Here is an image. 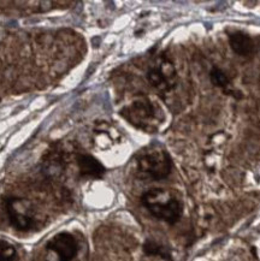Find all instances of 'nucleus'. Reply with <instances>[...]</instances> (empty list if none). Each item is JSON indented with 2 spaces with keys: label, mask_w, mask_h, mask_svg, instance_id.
<instances>
[{
  "label": "nucleus",
  "mask_w": 260,
  "mask_h": 261,
  "mask_svg": "<svg viewBox=\"0 0 260 261\" xmlns=\"http://www.w3.org/2000/svg\"><path fill=\"white\" fill-rule=\"evenodd\" d=\"M136 167L143 177L162 180L172 171V159L168 150L158 146H149L136 155Z\"/></svg>",
  "instance_id": "obj_3"
},
{
  "label": "nucleus",
  "mask_w": 260,
  "mask_h": 261,
  "mask_svg": "<svg viewBox=\"0 0 260 261\" xmlns=\"http://www.w3.org/2000/svg\"><path fill=\"white\" fill-rule=\"evenodd\" d=\"M3 203H4V211L10 225L17 231H32L38 225L34 206L27 199L9 196Z\"/></svg>",
  "instance_id": "obj_4"
},
{
  "label": "nucleus",
  "mask_w": 260,
  "mask_h": 261,
  "mask_svg": "<svg viewBox=\"0 0 260 261\" xmlns=\"http://www.w3.org/2000/svg\"><path fill=\"white\" fill-rule=\"evenodd\" d=\"M210 77H211V82L218 88L224 89L226 93H230L231 90L229 89L230 87V80L226 73L219 68H213L210 73Z\"/></svg>",
  "instance_id": "obj_10"
},
{
  "label": "nucleus",
  "mask_w": 260,
  "mask_h": 261,
  "mask_svg": "<svg viewBox=\"0 0 260 261\" xmlns=\"http://www.w3.org/2000/svg\"><path fill=\"white\" fill-rule=\"evenodd\" d=\"M121 115L132 125L143 132L153 133L162 123V111L147 96H138L122 109Z\"/></svg>",
  "instance_id": "obj_2"
},
{
  "label": "nucleus",
  "mask_w": 260,
  "mask_h": 261,
  "mask_svg": "<svg viewBox=\"0 0 260 261\" xmlns=\"http://www.w3.org/2000/svg\"><path fill=\"white\" fill-rule=\"evenodd\" d=\"M0 261H18V254L15 247L3 240H0Z\"/></svg>",
  "instance_id": "obj_11"
},
{
  "label": "nucleus",
  "mask_w": 260,
  "mask_h": 261,
  "mask_svg": "<svg viewBox=\"0 0 260 261\" xmlns=\"http://www.w3.org/2000/svg\"><path fill=\"white\" fill-rule=\"evenodd\" d=\"M76 164H77L80 176L85 178L100 179L106 172L104 165L94 156L87 153H79L76 155Z\"/></svg>",
  "instance_id": "obj_7"
},
{
  "label": "nucleus",
  "mask_w": 260,
  "mask_h": 261,
  "mask_svg": "<svg viewBox=\"0 0 260 261\" xmlns=\"http://www.w3.org/2000/svg\"><path fill=\"white\" fill-rule=\"evenodd\" d=\"M79 253V243L70 232H59L46 244L43 261H72Z\"/></svg>",
  "instance_id": "obj_5"
},
{
  "label": "nucleus",
  "mask_w": 260,
  "mask_h": 261,
  "mask_svg": "<svg viewBox=\"0 0 260 261\" xmlns=\"http://www.w3.org/2000/svg\"><path fill=\"white\" fill-rule=\"evenodd\" d=\"M142 249L143 253L148 256H158L162 257L163 260L172 261L171 249H170L168 246H165V244L158 242V241L155 240H146L142 246Z\"/></svg>",
  "instance_id": "obj_9"
},
{
  "label": "nucleus",
  "mask_w": 260,
  "mask_h": 261,
  "mask_svg": "<svg viewBox=\"0 0 260 261\" xmlns=\"http://www.w3.org/2000/svg\"><path fill=\"white\" fill-rule=\"evenodd\" d=\"M141 203L153 217L169 225H175L183 214L181 200L170 190L153 188L145 192L141 196Z\"/></svg>",
  "instance_id": "obj_1"
},
{
  "label": "nucleus",
  "mask_w": 260,
  "mask_h": 261,
  "mask_svg": "<svg viewBox=\"0 0 260 261\" xmlns=\"http://www.w3.org/2000/svg\"><path fill=\"white\" fill-rule=\"evenodd\" d=\"M147 80L159 92H170L176 85V70L166 57L161 56L149 66Z\"/></svg>",
  "instance_id": "obj_6"
},
{
  "label": "nucleus",
  "mask_w": 260,
  "mask_h": 261,
  "mask_svg": "<svg viewBox=\"0 0 260 261\" xmlns=\"http://www.w3.org/2000/svg\"><path fill=\"white\" fill-rule=\"evenodd\" d=\"M230 47L236 55L248 57L255 52L256 43L251 36L242 32H234L229 35Z\"/></svg>",
  "instance_id": "obj_8"
}]
</instances>
